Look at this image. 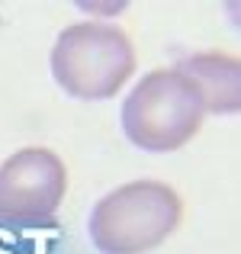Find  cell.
Instances as JSON below:
<instances>
[{
  "mask_svg": "<svg viewBox=\"0 0 241 254\" xmlns=\"http://www.w3.org/2000/svg\"><path fill=\"white\" fill-rule=\"evenodd\" d=\"M180 196L161 180H132L106 193L90 212V238L103 254H145L180 222Z\"/></svg>",
  "mask_w": 241,
  "mask_h": 254,
  "instance_id": "obj_1",
  "label": "cell"
},
{
  "mask_svg": "<svg viewBox=\"0 0 241 254\" xmlns=\"http://www.w3.org/2000/svg\"><path fill=\"white\" fill-rule=\"evenodd\" d=\"M203 100L177 68H158L132 87L122 103V129L142 151H177L203 126Z\"/></svg>",
  "mask_w": 241,
  "mask_h": 254,
  "instance_id": "obj_2",
  "label": "cell"
},
{
  "mask_svg": "<svg viewBox=\"0 0 241 254\" xmlns=\"http://www.w3.org/2000/svg\"><path fill=\"white\" fill-rule=\"evenodd\" d=\"M135 71V52L119 26L74 23L55 39L52 74L77 100H106Z\"/></svg>",
  "mask_w": 241,
  "mask_h": 254,
  "instance_id": "obj_3",
  "label": "cell"
},
{
  "mask_svg": "<svg viewBox=\"0 0 241 254\" xmlns=\"http://www.w3.org/2000/svg\"><path fill=\"white\" fill-rule=\"evenodd\" d=\"M68 190V171L49 148H23L0 164V219L39 222L55 216Z\"/></svg>",
  "mask_w": 241,
  "mask_h": 254,
  "instance_id": "obj_4",
  "label": "cell"
},
{
  "mask_svg": "<svg viewBox=\"0 0 241 254\" xmlns=\"http://www.w3.org/2000/svg\"><path fill=\"white\" fill-rule=\"evenodd\" d=\"M174 68L196 87L206 113H235L241 106L238 58L219 55V52H206V55L183 58V62L174 64Z\"/></svg>",
  "mask_w": 241,
  "mask_h": 254,
  "instance_id": "obj_5",
  "label": "cell"
}]
</instances>
